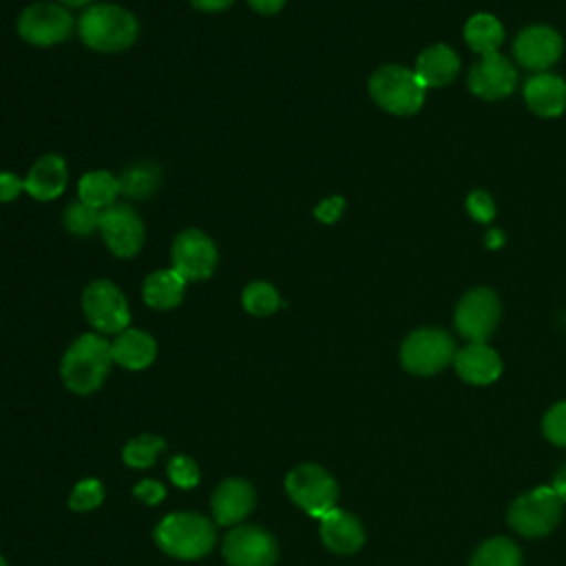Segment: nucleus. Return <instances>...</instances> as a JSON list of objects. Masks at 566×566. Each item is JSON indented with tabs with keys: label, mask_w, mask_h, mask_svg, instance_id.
<instances>
[{
	"label": "nucleus",
	"mask_w": 566,
	"mask_h": 566,
	"mask_svg": "<svg viewBox=\"0 0 566 566\" xmlns=\"http://www.w3.org/2000/svg\"><path fill=\"white\" fill-rule=\"evenodd\" d=\"M542 429L544 436L557 444V447H566V400L557 402L555 407H551L542 420Z\"/></svg>",
	"instance_id": "nucleus-32"
},
{
	"label": "nucleus",
	"mask_w": 566,
	"mask_h": 566,
	"mask_svg": "<svg viewBox=\"0 0 566 566\" xmlns=\"http://www.w3.org/2000/svg\"><path fill=\"white\" fill-rule=\"evenodd\" d=\"M99 234L108 252L117 259H133L144 245V221L128 203H113L99 212Z\"/></svg>",
	"instance_id": "nucleus-11"
},
{
	"label": "nucleus",
	"mask_w": 566,
	"mask_h": 566,
	"mask_svg": "<svg viewBox=\"0 0 566 566\" xmlns=\"http://www.w3.org/2000/svg\"><path fill=\"white\" fill-rule=\"evenodd\" d=\"M464 40L471 46V51L480 55L497 53L500 44L504 42V29L495 15L478 13L471 15L464 24Z\"/></svg>",
	"instance_id": "nucleus-25"
},
{
	"label": "nucleus",
	"mask_w": 566,
	"mask_h": 566,
	"mask_svg": "<svg viewBox=\"0 0 566 566\" xmlns=\"http://www.w3.org/2000/svg\"><path fill=\"white\" fill-rule=\"evenodd\" d=\"M119 179V192L128 199H146L150 197L159 184H161V170L157 164H133L128 168H124L122 175H117Z\"/></svg>",
	"instance_id": "nucleus-26"
},
{
	"label": "nucleus",
	"mask_w": 566,
	"mask_h": 566,
	"mask_svg": "<svg viewBox=\"0 0 566 566\" xmlns=\"http://www.w3.org/2000/svg\"><path fill=\"white\" fill-rule=\"evenodd\" d=\"M161 449H164V440L159 436H150V433L139 436L124 447V462L133 469H146L155 462Z\"/></svg>",
	"instance_id": "nucleus-30"
},
{
	"label": "nucleus",
	"mask_w": 566,
	"mask_h": 566,
	"mask_svg": "<svg viewBox=\"0 0 566 566\" xmlns=\"http://www.w3.org/2000/svg\"><path fill=\"white\" fill-rule=\"evenodd\" d=\"M343 210H345V199L334 195V197L323 199V201L314 208V217H316L318 221H323V223H334V221L343 214Z\"/></svg>",
	"instance_id": "nucleus-36"
},
{
	"label": "nucleus",
	"mask_w": 566,
	"mask_h": 566,
	"mask_svg": "<svg viewBox=\"0 0 566 566\" xmlns=\"http://www.w3.org/2000/svg\"><path fill=\"white\" fill-rule=\"evenodd\" d=\"M223 557L230 566H274L276 542L261 526H237L223 539Z\"/></svg>",
	"instance_id": "nucleus-13"
},
{
	"label": "nucleus",
	"mask_w": 566,
	"mask_h": 566,
	"mask_svg": "<svg viewBox=\"0 0 566 566\" xmlns=\"http://www.w3.org/2000/svg\"><path fill=\"white\" fill-rule=\"evenodd\" d=\"M467 210L473 219L482 221V223H489L495 214V206H493V199L484 192V190H473L469 197H467Z\"/></svg>",
	"instance_id": "nucleus-34"
},
{
	"label": "nucleus",
	"mask_w": 566,
	"mask_h": 566,
	"mask_svg": "<svg viewBox=\"0 0 566 566\" xmlns=\"http://www.w3.org/2000/svg\"><path fill=\"white\" fill-rule=\"evenodd\" d=\"M155 542L170 557L197 559L212 551L217 533L212 522L199 513H172L157 524Z\"/></svg>",
	"instance_id": "nucleus-3"
},
{
	"label": "nucleus",
	"mask_w": 566,
	"mask_h": 566,
	"mask_svg": "<svg viewBox=\"0 0 566 566\" xmlns=\"http://www.w3.org/2000/svg\"><path fill=\"white\" fill-rule=\"evenodd\" d=\"M528 108L539 117H557L566 108V84L553 73H537L524 86Z\"/></svg>",
	"instance_id": "nucleus-21"
},
{
	"label": "nucleus",
	"mask_w": 566,
	"mask_h": 566,
	"mask_svg": "<svg viewBox=\"0 0 566 566\" xmlns=\"http://www.w3.org/2000/svg\"><path fill=\"white\" fill-rule=\"evenodd\" d=\"M113 363H117L124 369H144L148 367L157 356V343L155 338L137 327H126L124 332L115 334V340L111 343Z\"/></svg>",
	"instance_id": "nucleus-20"
},
{
	"label": "nucleus",
	"mask_w": 566,
	"mask_h": 566,
	"mask_svg": "<svg viewBox=\"0 0 566 566\" xmlns=\"http://www.w3.org/2000/svg\"><path fill=\"white\" fill-rule=\"evenodd\" d=\"M119 179L111 170H88L77 181V197L80 201L88 203L95 210H106L108 206L117 203L119 197Z\"/></svg>",
	"instance_id": "nucleus-24"
},
{
	"label": "nucleus",
	"mask_w": 566,
	"mask_h": 566,
	"mask_svg": "<svg viewBox=\"0 0 566 566\" xmlns=\"http://www.w3.org/2000/svg\"><path fill=\"white\" fill-rule=\"evenodd\" d=\"M564 511V500L553 486H537L522 493L509 509V524L513 531L526 537H539L551 533Z\"/></svg>",
	"instance_id": "nucleus-7"
},
{
	"label": "nucleus",
	"mask_w": 566,
	"mask_h": 566,
	"mask_svg": "<svg viewBox=\"0 0 566 566\" xmlns=\"http://www.w3.org/2000/svg\"><path fill=\"white\" fill-rule=\"evenodd\" d=\"M104 500V486L97 480H82L73 486L69 504L73 511H91Z\"/></svg>",
	"instance_id": "nucleus-31"
},
{
	"label": "nucleus",
	"mask_w": 566,
	"mask_h": 566,
	"mask_svg": "<svg viewBox=\"0 0 566 566\" xmlns=\"http://www.w3.org/2000/svg\"><path fill=\"white\" fill-rule=\"evenodd\" d=\"M69 184V168L62 155L46 153L33 161L24 177V190L35 201L57 199Z\"/></svg>",
	"instance_id": "nucleus-16"
},
{
	"label": "nucleus",
	"mask_w": 566,
	"mask_h": 566,
	"mask_svg": "<svg viewBox=\"0 0 566 566\" xmlns=\"http://www.w3.org/2000/svg\"><path fill=\"white\" fill-rule=\"evenodd\" d=\"M241 303H243V310L248 314H252V316H270L281 305H285L281 301L279 290L272 283H268V281H252V283H248L243 287Z\"/></svg>",
	"instance_id": "nucleus-28"
},
{
	"label": "nucleus",
	"mask_w": 566,
	"mask_h": 566,
	"mask_svg": "<svg viewBox=\"0 0 566 566\" xmlns=\"http://www.w3.org/2000/svg\"><path fill=\"white\" fill-rule=\"evenodd\" d=\"M486 245H489V248L502 245V232H500V230H491V232L486 234Z\"/></svg>",
	"instance_id": "nucleus-40"
},
{
	"label": "nucleus",
	"mask_w": 566,
	"mask_h": 566,
	"mask_svg": "<svg viewBox=\"0 0 566 566\" xmlns=\"http://www.w3.org/2000/svg\"><path fill=\"white\" fill-rule=\"evenodd\" d=\"M237 0H190V4L197 9V11H203V13H219V11H226L234 4Z\"/></svg>",
	"instance_id": "nucleus-38"
},
{
	"label": "nucleus",
	"mask_w": 566,
	"mask_h": 566,
	"mask_svg": "<svg viewBox=\"0 0 566 566\" xmlns=\"http://www.w3.org/2000/svg\"><path fill=\"white\" fill-rule=\"evenodd\" d=\"M111 363V343L102 334L88 332L69 345L62 356L60 374L73 394H91L106 380Z\"/></svg>",
	"instance_id": "nucleus-2"
},
{
	"label": "nucleus",
	"mask_w": 566,
	"mask_h": 566,
	"mask_svg": "<svg viewBox=\"0 0 566 566\" xmlns=\"http://www.w3.org/2000/svg\"><path fill=\"white\" fill-rule=\"evenodd\" d=\"M168 475H170L172 484H177L179 489H192L199 482V467L195 464L192 458L175 455L168 462Z\"/></svg>",
	"instance_id": "nucleus-33"
},
{
	"label": "nucleus",
	"mask_w": 566,
	"mask_h": 566,
	"mask_svg": "<svg viewBox=\"0 0 566 566\" xmlns=\"http://www.w3.org/2000/svg\"><path fill=\"white\" fill-rule=\"evenodd\" d=\"M210 504L219 524H239L254 506V489L241 478H230L217 486Z\"/></svg>",
	"instance_id": "nucleus-18"
},
{
	"label": "nucleus",
	"mask_w": 566,
	"mask_h": 566,
	"mask_svg": "<svg viewBox=\"0 0 566 566\" xmlns=\"http://www.w3.org/2000/svg\"><path fill=\"white\" fill-rule=\"evenodd\" d=\"M82 312L97 334H119L130 327L128 301L108 279H95L84 287Z\"/></svg>",
	"instance_id": "nucleus-6"
},
{
	"label": "nucleus",
	"mask_w": 566,
	"mask_h": 566,
	"mask_svg": "<svg viewBox=\"0 0 566 566\" xmlns=\"http://www.w3.org/2000/svg\"><path fill=\"white\" fill-rule=\"evenodd\" d=\"M515 60L531 71L542 73L551 64H555L562 55V38L555 29L535 24L526 27L517 33L515 44H513Z\"/></svg>",
	"instance_id": "nucleus-14"
},
{
	"label": "nucleus",
	"mask_w": 566,
	"mask_h": 566,
	"mask_svg": "<svg viewBox=\"0 0 566 566\" xmlns=\"http://www.w3.org/2000/svg\"><path fill=\"white\" fill-rule=\"evenodd\" d=\"M55 2H60L66 9H80V7L86 9L91 4V0H55Z\"/></svg>",
	"instance_id": "nucleus-41"
},
{
	"label": "nucleus",
	"mask_w": 566,
	"mask_h": 566,
	"mask_svg": "<svg viewBox=\"0 0 566 566\" xmlns=\"http://www.w3.org/2000/svg\"><path fill=\"white\" fill-rule=\"evenodd\" d=\"M22 190H24V179H20L15 172H9V170L0 172V203L15 201Z\"/></svg>",
	"instance_id": "nucleus-35"
},
{
	"label": "nucleus",
	"mask_w": 566,
	"mask_h": 566,
	"mask_svg": "<svg viewBox=\"0 0 566 566\" xmlns=\"http://www.w3.org/2000/svg\"><path fill=\"white\" fill-rule=\"evenodd\" d=\"M500 321V298L489 287L469 290L455 307V329L471 343H484Z\"/></svg>",
	"instance_id": "nucleus-12"
},
{
	"label": "nucleus",
	"mask_w": 566,
	"mask_h": 566,
	"mask_svg": "<svg viewBox=\"0 0 566 566\" xmlns=\"http://www.w3.org/2000/svg\"><path fill=\"white\" fill-rule=\"evenodd\" d=\"M458 69H460V60L455 51L449 49L447 44H433L418 55L413 73L418 75L424 88H438L449 84L458 75Z\"/></svg>",
	"instance_id": "nucleus-22"
},
{
	"label": "nucleus",
	"mask_w": 566,
	"mask_h": 566,
	"mask_svg": "<svg viewBox=\"0 0 566 566\" xmlns=\"http://www.w3.org/2000/svg\"><path fill=\"white\" fill-rule=\"evenodd\" d=\"M467 82H469L471 93H475L478 97L500 99V97H506L515 88L517 73L504 55L491 53V55H482L471 66Z\"/></svg>",
	"instance_id": "nucleus-15"
},
{
	"label": "nucleus",
	"mask_w": 566,
	"mask_h": 566,
	"mask_svg": "<svg viewBox=\"0 0 566 566\" xmlns=\"http://www.w3.org/2000/svg\"><path fill=\"white\" fill-rule=\"evenodd\" d=\"M453 365L458 376L471 385H489L502 374L500 356L484 343H471L455 352Z\"/></svg>",
	"instance_id": "nucleus-19"
},
{
	"label": "nucleus",
	"mask_w": 566,
	"mask_h": 566,
	"mask_svg": "<svg viewBox=\"0 0 566 566\" xmlns=\"http://www.w3.org/2000/svg\"><path fill=\"white\" fill-rule=\"evenodd\" d=\"M133 495H135L137 500H142L144 504H157V502L164 500L166 491H164V486H161L159 482H155V480H142V482L133 489Z\"/></svg>",
	"instance_id": "nucleus-37"
},
{
	"label": "nucleus",
	"mask_w": 566,
	"mask_h": 566,
	"mask_svg": "<svg viewBox=\"0 0 566 566\" xmlns=\"http://www.w3.org/2000/svg\"><path fill=\"white\" fill-rule=\"evenodd\" d=\"M471 566H522V553L509 537H491L478 546Z\"/></svg>",
	"instance_id": "nucleus-27"
},
{
	"label": "nucleus",
	"mask_w": 566,
	"mask_h": 566,
	"mask_svg": "<svg viewBox=\"0 0 566 566\" xmlns=\"http://www.w3.org/2000/svg\"><path fill=\"white\" fill-rule=\"evenodd\" d=\"M455 358L453 338L438 327H422L411 332L400 347V363L407 371L431 376Z\"/></svg>",
	"instance_id": "nucleus-8"
},
{
	"label": "nucleus",
	"mask_w": 566,
	"mask_h": 566,
	"mask_svg": "<svg viewBox=\"0 0 566 566\" xmlns=\"http://www.w3.org/2000/svg\"><path fill=\"white\" fill-rule=\"evenodd\" d=\"M250 4L252 11L261 13V15H274L283 9L285 0H245Z\"/></svg>",
	"instance_id": "nucleus-39"
},
{
	"label": "nucleus",
	"mask_w": 566,
	"mask_h": 566,
	"mask_svg": "<svg viewBox=\"0 0 566 566\" xmlns=\"http://www.w3.org/2000/svg\"><path fill=\"white\" fill-rule=\"evenodd\" d=\"M374 102L394 115H413L424 102V86L418 75L405 66L387 64L369 77Z\"/></svg>",
	"instance_id": "nucleus-4"
},
{
	"label": "nucleus",
	"mask_w": 566,
	"mask_h": 566,
	"mask_svg": "<svg viewBox=\"0 0 566 566\" xmlns=\"http://www.w3.org/2000/svg\"><path fill=\"white\" fill-rule=\"evenodd\" d=\"M64 228L75 237H88L99 228V210L91 208L84 201H73L62 212Z\"/></svg>",
	"instance_id": "nucleus-29"
},
{
	"label": "nucleus",
	"mask_w": 566,
	"mask_h": 566,
	"mask_svg": "<svg viewBox=\"0 0 566 566\" xmlns=\"http://www.w3.org/2000/svg\"><path fill=\"white\" fill-rule=\"evenodd\" d=\"M321 539L332 553L349 555L363 546L365 531L358 517L334 506L321 517Z\"/></svg>",
	"instance_id": "nucleus-17"
},
{
	"label": "nucleus",
	"mask_w": 566,
	"mask_h": 566,
	"mask_svg": "<svg viewBox=\"0 0 566 566\" xmlns=\"http://www.w3.org/2000/svg\"><path fill=\"white\" fill-rule=\"evenodd\" d=\"M18 35L31 46H55L71 38L75 20L60 2H31L27 4L15 22Z\"/></svg>",
	"instance_id": "nucleus-5"
},
{
	"label": "nucleus",
	"mask_w": 566,
	"mask_h": 566,
	"mask_svg": "<svg viewBox=\"0 0 566 566\" xmlns=\"http://www.w3.org/2000/svg\"><path fill=\"white\" fill-rule=\"evenodd\" d=\"M285 491L305 513L312 517H323L336 506L338 484L318 464H301L292 469L285 478Z\"/></svg>",
	"instance_id": "nucleus-10"
},
{
	"label": "nucleus",
	"mask_w": 566,
	"mask_h": 566,
	"mask_svg": "<svg viewBox=\"0 0 566 566\" xmlns=\"http://www.w3.org/2000/svg\"><path fill=\"white\" fill-rule=\"evenodd\" d=\"M0 566H7V562H4V559H2V557H0Z\"/></svg>",
	"instance_id": "nucleus-42"
},
{
	"label": "nucleus",
	"mask_w": 566,
	"mask_h": 566,
	"mask_svg": "<svg viewBox=\"0 0 566 566\" xmlns=\"http://www.w3.org/2000/svg\"><path fill=\"white\" fill-rule=\"evenodd\" d=\"M219 265L217 243L199 228L181 230L170 248V268L186 281H203L214 274Z\"/></svg>",
	"instance_id": "nucleus-9"
},
{
	"label": "nucleus",
	"mask_w": 566,
	"mask_h": 566,
	"mask_svg": "<svg viewBox=\"0 0 566 566\" xmlns=\"http://www.w3.org/2000/svg\"><path fill=\"white\" fill-rule=\"evenodd\" d=\"M75 29L80 40L97 53L126 51L139 35L137 18L128 9L111 2L88 4L75 20Z\"/></svg>",
	"instance_id": "nucleus-1"
},
{
	"label": "nucleus",
	"mask_w": 566,
	"mask_h": 566,
	"mask_svg": "<svg viewBox=\"0 0 566 566\" xmlns=\"http://www.w3.org/2000/svg\"><path fill=\"white\" fill-rule=\"evenodd\" d=\"M186 281L172 270V268H161L150 272L144 283H142V298L148 307L166 312L175 310L186 294Z\"/></svg>",
	"instance_id": "nucleus-23"
}]
</instances>
